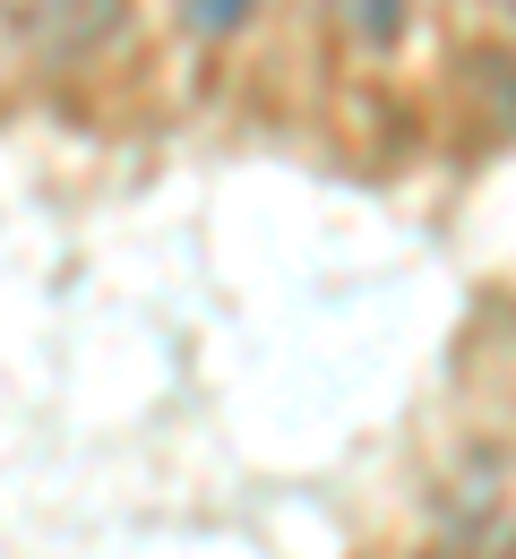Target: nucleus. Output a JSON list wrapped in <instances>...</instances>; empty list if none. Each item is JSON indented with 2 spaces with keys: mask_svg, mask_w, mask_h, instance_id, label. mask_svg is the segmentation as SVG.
Wrapping results in <instances>:
<instances>
[{
  "mask_svg": "<svg viewBox=\"0 0 516 559\" xmlns=\"http://www.w3.org/2000/svg\"><path fill=\"white\" fill-rule=\"evenodd\" d=\"M112 26H121V0H26L17 9V35L44 61H86Z\"/></svg>",
  "mask_w": 516,
  "mask_h": 559,
  "instance_id": "1",
  "label": "nucleus"
},
{
  "mask_svg": "<svg viewBox=\"0 0 516 559\" xmlns=\"http://www.w3.org/2000/svg\"><path fill=\"white\" fill-rule=\"evenodd\" d=\"M241 17H250V0H190V26L199 35H232Z\"/></svg>",
  "mask_w": 516,
  "mask_h": 559,
  "instance_id": "2",
  "label": "nucleus"
},
{
  "mask_svg": "<svg viewBox=\"0 0 516 559\" xmlns=\"http://www.w3.org/2000/svg\"><path fill=\"white\" fill-rule=\"evenodd\" d=\"M17 9H26V0H0V17H9V26H17Z\"/></svg>",
  "mask_w": 516,
  "mask_h": 559,
  "instance_id": "3",
  "label": "nucleus"
}]
</instances>
